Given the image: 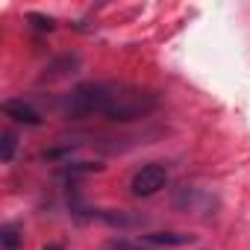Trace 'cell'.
<instances>
[{"label": "cell", "instance_id": "9c48e42d", "mask_svg": "<svg viewBox=\"0 0 250 250\" xmlns=\"http://www.w3.org/2000/svg\"><path fill=\"white\" fill-rule=\"evenodd\" d=\"M112 250H142V247L139 244H130V241H115Z\"/></svg>", "mask_w": 250, "mask_h": 250}, {"label": "cell", "instance_id": "ba28073f", "mask_svg": "<svg viewBox=\"0 0 250 250\" xmlns=\"http://www.w3.org/2000/svg\"><path fill=\"white\" fill-rule=\"evenodd\" d=\"M27 21H33V27H36V30H42V33H50V30L56 27V21H53V18L36 15V12H30V15H27Z\"/></svg>", "mask_w": 250, "mask_h": 250}, {"label": "cell", "instance_id": "7a4b0ae2", "mask_svg": "<svg viewBox=\"0 0 250 250\" xmlns=\"http://www.w3.org/2000/svg\"><path fill=\"white\" fill-rule=\"evenodd\" d=\"M165 186H168V168L159 165V162L142 165V168L133 174V180H130L133 197H153V194H159Z\"/></svg>", "mask_w": 250, "mask_h": 250}, {"label": "cell", "instance_id": "30bf717a", "mask_svg": "<svg viewBox=\"0 0 250 250\" xmlns=\"http://www.w3.org/2000/svg\"><path fill=\"white\" fill-rule=\"evenodd\" d=\"M42 250H65L62 244H47V247H42Z\"/></svg>", "mask_w": 250, "mask_h": 250}, {"label": "cell", "instance_id": "8992f818", "mask_svg": "<svg viewBox=\"0 0 250 250\" xmlns=\"http://www.w3.org/2000/svg\"><path fill=\"white\" fill-rule=\"evenodd\" d=\"M21 229H18V224H3L0 227V244H3V250H21Z\"/></svg>", "mask_w": 250, "mask_h": 250}, {"label": "cell", "instance_id": "277c9868", "mask_svg": "<svg viewBox=\"0 0 250 250\" xmlns=\"http://www.w3.org/2000/svg\"><path fill=\"white\" fill-rule=\"evenodd\" d=\"M80 68V56H62L59 62H53L47 71H44V77H42V83H53V80H62V77H68V74H74Z\"/></svg>", "mask_w": 250, "mask_h": 250}, {"label": "cell", "instance_id": "5b68a950", "mask_svg": "<svg viewBox=\"0 0 250 250\" xmlns=\"http://www.w3.org/2000/svg\"><path fill=\"white\" fill-rule=\"evenodd\" d=\"M145 241L165 244V247H186V244H194V235H188V232H147Z\"/></svg>", "mask_w": 250, "mask_h": 250}, {"label": "cell", "instance_id": "3957f363", "mask_svg": "<svg viewBox=\"0 0 250 250\" xmlns=\"http://www.w3.org/2000/svg\"><path fill=\"white\" fill-rule=\"evenodd\" d=\"M0 109H3V115H6L9 121L24 124V127H42V124H44L42 112H39V109H33L24 97H12V100H6Z\"/></svg>", "mask_w": 250, "mask_h": 250}, {"label": "cell", "instance_id": "52a82bcc", "mask_svg": "<svg viewBox=\"0 0 250 250\" xmlns=\"http://www.w3.org/2000/svg\"><path fill=\"white\" fill-rule=\"evenodd\" d=\"M15 147H18V142H15V133H3L0 136V159H3V165H9L12 162V156H15Z\"/></svg>", "mask_w": 250, "mask_h": 250}, {"label": "cell", "instance_id": "6da1fadb", "mask_svg": "<svg viewBox=\"0 0 250 250\" xmlns=\"http://www.w3.org/2000/svg\"><path fill=\"white\" fill-rule=\"evenodd\" d=\"M159 106L156 91L139 88L130 83H85L74 91L62 94L59 112L68 121H85V118H106L115 124H130L147 118Z\"/></svg>", "mask_w": 250, "mask_h": 250}]
</instances>
